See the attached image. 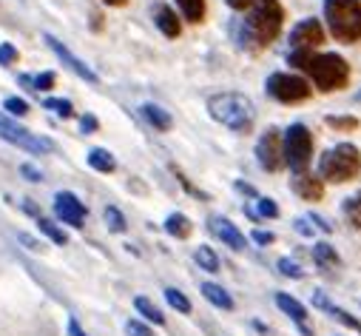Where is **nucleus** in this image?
<instances>
[{"mask_svg":"<svg viewBox=\"0 0 361 336\" xmlns=\"http://www.w3.org/2000/svg\"><path fill=\"white\" fill-rule=\"evenodd\" d=\"M285 23V9L279 0H253V6L247 9V18L239 29V46L250 54L267 49L282 32Z\"/></svg>","mask_w":361,"mask_h":336,"instance_id":"f257e3e1","label":"nucleus"},{"mask_svg":"<svg viewBox=\"0 0 361 336\" xmlns=\"http://www.w3.org/2000/svg\"><path fill=\"white\" fill-rule=\"evenodd\" d=\"M288 63L293 68L307 71L313 77V83H316V89L324 92V95L338 92V89H344L347 83H350V66H347V60L341 54H333V52L330 54H313L307 49H293L288 54Z\"/></svg>","mask_w":361,"mask_h":336,"instance_id":"f03ea898","label":"nucleus"},{"mask_svg":"<svg viewBox=\"0 0 361 336\" xmlns=\"http://www.w3.org/2000/svg\"><path fill=\"white\" fill-rule=\"evenodd\" d=\"M208 114L231 131L247 134L253 128V103L239 92H222L208 100Z\"/></svg>","mask_w":361,"mask_h":336,"instance_id":"7ed1b4c3","label":"nucleus"},{"mask_svg":"<svg viewBox=\"0 0 361 336\" xmlns=\"http://www.w3.org/2000/svg\"><path fill=\"white\" fill-rule=\"evenodd\" d=\"M324 20L338 43L361 40V4L358 0H324Z\"/></svg>","mask_w":361,"mask_h":336,"instance_id":"20e7f679","label":"nucleus"},{"mask_svg":"<svg viewBox=\"0 0 361 336\" xmlns=\"http://www.w3.org/2000/svg\"><path fill=\"white\" fill-rule=\"evenodd\" d=\"M361 174V151L350 143H341L322 154L319 160V180L322 183H347Z\"/></svg>","mask_w":361,"mask_h":336,"instance_id":"39448f33","label":"nucleus"},{"mask_svg":"<svg viewBox=\"0 0 361 336\" xmlns=\"http://www.w3.org/2000/svg\"><path fill=\"white\" fill-rule=\"evenodd\" d=\"M282 154H285V162L293 168L296 174H305L310 160H313V134H310V128L302 126V123H293L282 137Z\"/></svg>","mask_w":361,"mask_h":336,"instance_id":"423d86ee","label":"nucleus"},{"mask_svg":"<svg viewBox=\"0 0 361 336\" xmlns=\"http://www.w3.org/2000/svg\"><path fill=\"white\" fill-rule=\"evenodd\" d=\"M0 140H6V143L18 145V148H23L29 154H49V151H54V143L49 137L32 134L26 126H20L18 120H12L4 112H0Z\"/></svg>","mask_w":361,"mask_h":336,"instance_id":"0eeeda50","label":"nucleus"},{"mask_svg":"<svg viewBox=\"0 0 361 336\" xmlns=\"http://www.w3.org/2000/svg\"><path fill=\"white\" fill-rule=\"evenodd\" d=\"M267 95L279 103H302L310 97V83L302 74H270Z\"/></svg>","mask_w":361,"mask_h":336,"instance_id":"6e6552de","label":"nucleus"},{"mask_svg":"<svg viewBox=\"0 0 361 336\" xmlns=\"http://www.w3.org/2000/svg\"><path fill=\"white\" fill-rule=\"evenodd\" d=\"M256 160L264 172H279L285 165V154H282V134L279 128H267L259 143H256Z\"/></svg>","mask_w":361,"mask_h":336,"instance_id":"1a4fd4ad","label":"nucleus"},{"mask_svg":"<svg viewBox=\"0 0 361 336\" xmlns=\"http://www.w3.org/2000/svg\"><path fill=\"white\" fill-rule=\"evenodd\" d=\"M43 40H46V46H49V49L57 54V60H60L66 68H71V71H74L80 80H85V83H92V86H97V74H94L92 68H88V66H85L80 57H74V54H71V52H68V49H66V46H63V43H60L54 35H43Z\"/></svg>","mask_w":361,"mask_h":336,"instance_id":"9d476101","label":"nucleus"},{"mask_svg":"<svg viewBox=\"0 0 361 336\" xmlns=\"http://www.w3.org/2000/svg\"><path fill=\"white\" fill-rule=\"evenodd\" d=\"M54 214H57L60 222H66V225H71V228H82L88 211H85V205H82L71 191H60V194L54 197Z\"/></svg>","mask_w":361,"mask_h":336,"instance_id":"9b49d317","label":"nucleus"},{"mask_svg":"<svg viewBox=\"0 0 361 336\" xmlns=\"http://www.w3.org/2000/svg\"><path fill=\"white\" fill-rule=\"evenodd\" d=\"M324 43V29H322V23L316 20V18H310V20H302L293 32H290V46L293 49H316V46H322Z\"/></svg>","mask_w":361,"mask_h":336,"instance_id":"f8f14e48","label":"nucleus"},{"mask_svg":"<svg viewBox=\"0 0 361 336\" xmlns=\"http://www.w3.org/2000/svg\"><path fill=\"white\" fill-rule=\"evenodd\" d=\"M208 228L231 248V251H245V245H247V239H245V234L231 222V220H225V217H211V222H208Z\"/></svg>","mask_w":361,"mask_h":336,"instance_id":"ddd939ff","label":"nucleus"},{"mask_svg":"<svg viewBox=\"0 0 361 336\" xmlns=\"http://www.w3.org/2000/svg\"><path fill=\"white\" fill-rule=\"evenodd\" d=\"M276 305H279L282 313H288V316L299 325V330H302L305 336H313V328H310V322H307V311H305V305H302L299 299H293L290 294H276Z\"/></svg>","mask_w":361,"mask_h":336,"instance_id":"4468645a","label":"nucleus"},{"mask_svg":"<svg viewBox=\"0 0 361 336\" xmlns=\"http://www.w3.org/2000/svg\"><path fill=\"white\" fill-rule=\"evenodd\" d=\"M154 23H157V29L165 37H179V32H183V23H179L176 12L171 6H165V4H157L154 6Z\"/></svg>","mask_w":361,"mask_h":336,"instance_id":"2eb2a0df","label":"nucleus"},{"mask_svg":"<svg viewBox=\"0 0 361 336\" xmlns=\"http://www.w3.org/2000/svg\"><path fill=\"white\" fill-rule=\"evenodd\" d=\"M293 191L302 197V200H310V203H316V200H322L324 197V183L316 177V174H296V180H293Z\"/></svg>","mask_w":361,"mask_h":336,"instance_id":"dca6fc26","label":"nucleus"},{"mask_svg":"<svg viewBox=\"0 0 361 336\" xmlns=\"http://www.w3.org/2000/svg\"><path fill=\"white\" fill-rule=\"evenodd\" d=\"M200 291H202V296H205L211 305H216V308H222V311H233V296H231L222 285H216V282H205Z\"/></svg>","mask_w":361,"mask_h":336,"instance_id":"f3484780","label":"nucleus"},{"mask_svg":"<svg viewBox=\"0 0 361 336\" xmlns=\"http://www.w3.org/2000/svg\"><path fill=\"white\" fill-rule=\"evenodd\" d=\"M88 165H92L94 172H100V174H111L117 168V160L106 148H92V151H88Z\"/></svg>","mask_w":361,"mask_h":336,"instance_id":"a211bd4d","label":"nucleus"},{"mask_svg":"<svg viewBox=\"0 0 361 336\" xmlns=\"http://www.w3.org/2000/svg\"><path fill=\"white\" fill-rule=\"evenodd\" d=\"M142 117H145L157 131H171V126H173V117H171L165 109L154 106V103H145V106H142Z\"/></svg>","mask_w":361,"mask_h":336,"instance_id":"6ab92c4d","label":"nucleus"},{"mask_svg":"<svg viewBox=\"0 0 361 336\" xmlns=\"http://www.w3.org/2000/svg\"><path fill=\"white\" fill-rule=\"evenodd\" d=\"M165 231L171 234V236H176V239H188L191 236V231H194V225H191V220L185 217V214H171L168 220H165Z\"/></svg>","mask_w":361,"mask_h":336,"instance_id":"aec40b11","label":"nucleus"},{"mask_svg":"<svg viewBox=\"0 0 361 336\" xmlns=\"http://www.w3.org/2000/svg\"><path fill=\"white\" fill-rule=\"evenodd\" d=\"M26 89H32V92H49V89H54V71H43V74H20L18 77Z\"/></svg>","mask_w":361,"mask_h":336,"instance_id":"412c9836","label":"nucleus"},{"mask_svg":"<svg viewBox=\"0 0 361 336\" xmlns=\"http://www.w3.org/2000/svg\"><path fill=\"white\" fill-rule=\"evenodd\" d=\"M313 260H316L319 268H338L341 265L338 254L333 251V245H327V242H316L313 245Z\"/></svg>","mask_w":361,"mask_h":336,"instance_id":"4be33fe9","label":"nucleus"},{"mask_svg":"<svg viewBox=\"0 0 361 336\" xmlns=\"http://www.w3.org/2000/svg\"><path fill=\"white\" fill-rule=\"evenodd\" d=\"M134 308H137V313H142V319H148V322H154V325H165V313H162L148 296H137V299H134Z\"/></svg>","mask_w":361,"mask_h":336,"instance_id":"5701e85b","label":"nucleus"},{"mask_svg":"<svg viewBox=\"0 0 361 336\" xmlns=\"http://www.w3.org/2000/svg\"><path fill=\"white\" fill-rule=\"evenodd\" d=\"M194 260H197V265H200L202 271H208V274H216V271H219V257H216V251L208 248V245H200V248H197Z\"/></svg>","mask_w":361,"mask_h":336,"instance_id":"b1692460","label":"nucleus"},{"mask_svg":"<svg viewBox=\"0 0 361 336\" xmlns=\"http://www.w3.org/2000/svg\"><path fill=\"white\" fill-rule=\"evenodd\" d=\"M176 6L183 12V18L191 23H200L205 18V0H176Z\"/></svg>","mask_w":361,"mask_h":336,"instance_id":"393cba45","label":"nucleus"},{"mask_svg":"<svg viewBox=\"0 0 361 336\" xmlns=\"http://www.w3.org/2000/svg\"><path fill=\"white\" fill-rule=\"evenodd\" d=\"M37 228H40V234H46L54 245H66L68 242V236H66V231L63 228H57L51 220H43V217H37Z\"/></svg>","mask_w":361,"mask_h":336,"instance_id":"a878e982","label":"nucleus"},{"mask_svg":"<svg viewBox=\"0 0 361 336\" xmlns=\"http://www.w3.org/2000/svg\"><path fill=\"white\" fill-rule=\"evenodd\" d=\"M165 299H168V305H171L173 311H179V313H191V299H188L183 291L165 288Z\"/></svg>","mask_w":361,"mask_h":336,"instance_id":"bb28decb","label":"nucleus"},{"mask_svg":"<svg viewBox=\"0 0 361 336\" xmlns=\"http://www.w3.org/2000/svg\"><path fill=\"white\" fill-rule=\"evenodd\" d=\"M341 208H344L347 220L353 222V228H361V191H358V194H353V197H347Z\"/></svg>","mask_w":361,"mask_h":336,"instance_id":"cd10ccee","label":"nucleus"},{"mask_svg":"<svg viewBox=\"0 0 361 336\" xmlns=\"http://www.w3.org/2000/svg\"><path fill=\"white\" fill-rule=\"evenodd\" d=\"M103 217H106V225H109V231H114V234H123L128 225H126V217H123V211L120 208H114V205H109L106 211H103Z\"/></svg>","mask_w":361,"mask_h":336,"instance_id":"c85d7f7f","label":"nucleus"},{"mask_svg":"<svg viewBox=\"0 0 361 336\" xmlns=\"http://www.w3.org/2000/svg\"><path fill=\"white\" fill-rule=\"evenodd\" d=\"M327 313H330V316H333V319H336V322H341V325H347V328H350V330H358V333H361V322H358V319H355V316H350V313H347V311H341V308H336V305H333V302H330V305H327Z\"/></svg>","mask_w":361,"mask_h":336,"instance_id":"c756f323","label":"nucleus"},{"mask_svg":"<svg viewBox=\"0 0 361 336\" xmlns=\"http://www.w3.org/2000/svg\"><path fill=\"white\" fill-rule=\"evenodd\" d=\"M43 106H46V109H51L54 114L66 117V120H68V117H74V106H71L68 100H57V97H49V100L43 103Z\"/></svg>","mask_w":361,"mask_h":336,"instance_id":"7c9ffc66","label":"nucleus"},{"mask_svg":"<svg viewBox=\"0 0 361 336\" xmlns=\"http://www.w3.org/2000/svg\"><path fill=\"white\" fill-rule=\"evenodd\" d=\"M330 128H336V131H355L361 123H358V117H327L324 120Z\"/></svg>","mask_w":361,"mask_h":336,"instance_id":"2f4dec72","label":"nucleus"},{"mask_svg":"<svg viewBox=\"0 0 361 336\" xmlns=\"http://www.w3.org/2000/svg\"><path fill=\"white\" fill-rule=\"evenodd\" d=\"M276 268H279V274H285V277H290V280H302V277H305V271H302L290 257H282V260L276 263Z\"/></svg>","mask_w":361,"mask_h":336,"instance_id":"473e14b6","label":"nucleus"},{"mask_svg":"<svg viewBox=\"0 0 361 336\" xmlns=\"http://www.w3.org/2000/svg\"><path fill=\"white\" fill-rule=\"evenodd\" d=\"M256 214H259V217H267V220H274V217H279V205H276L274 200L262 197V200H259V208H256Z\"/></svg>","mask_w":361,"mask_h":336,"instance_id":"72a5a7b5","label":"nucleus"},{"mask_svg":"<svg viewBox=\"0 0 361 336\" xmlns=\"http://www.w3.org/2000/svg\"><path fill=\"white\" fill-rule=\"evenodd\" d=\"M126 333H128V336H154V330H151L148 325H142L140 319H128V322H126Z\"/></svg>","mask_w":361,"mask_h":336,"instance_id":"f704fd0d","label":"nucleus"},{"mask_svg":"<svg viewBox=\"0 0 361 336\" xmlns=\"http://www.w3.org/2000/svg\"><path fill=\"white\" fill-rule=\"evenodd\" d=\"M4 106H6V112H9V114H18V117L29 114V103H26V100H20V97H9Z\"/></svg>","mask_w":361,"mask_h":336,"instance_id":"c9c22d12","label":"nucleus"},{"mask_svg":"<svg viewBox=\"0 0 361 336\" xmlns=\"http://www.w3.org/2000/svg\"><path fill=\"white\" fill-rule=\"evenodd\" d=\"M18 63V49L12 43H0V66H12Z\"/></svg>","mask_w":361,"mask_h":336,"instance_id":"e433bc0d","label":"nucleus"},{"mask_svg":"<svg viewBox=\"0 0 361 336\" xmlns=\"http://www.w3.org/2000/svg\"><path fill=\"white\" fill-rule=\"evenodd\" d=\"M20 174H23L29 183H40V180H43V174L37 172V168H35L32 162H23V165H20Z\"/></svg>","mask_w":361,"mask_h":336,"instance_id":"4c0bfd02","label":"nucleus"},{"mask_svg":"<svg viewBox=\"0 0 361 336\" xmlns=\"http://www.w3.org/2000/svg\"><path fill=\"white\" fill-rule=\"evenodd\" d=\"M173 174H176V180H179V183H183V188H185V191H191V194H194V197H200V200H208V197H205L200 188H194V186L188 183V177H185L183 172H179V168H173Z\"/></svg>","mask_w":361,"mask_h":336,"instance_id":"58836bf2","label":"nucleus"},{"mask_svg":"<svg viewBox=\"0 0 361 336\" xmlns=\"http://www.w3.org/2000/svg\"><path fill=\"white\" fill-rule=\"evenodd\" d=\"M80 128H82V134H94V131L100 128V123H97L94 114H85V117L80 120Z\"/></svg>","mask_w":361,"mask_h":336,"instance_id":"ea45409f","label":"nucleus"},{"mask_svg":"<svg viewBox=\"0 0 361 336\" xmlns=\"http://www.w3.org/2000/svg\"><path fill=\"white\" fill-rule=\"evenodd\" d=\"M250 239H253L256 245H270V242H274L276 236L270 234V231H253V234H250Z\"/></svg>","mask_w":361,"mask_h":336,"instance_id":"a19ab883","label":"nucleus"},{"mask_svg":"<svg viewBox=\"0 0 361 336\" xmlns=\"http://www.w3.org/2000/svg\"><path fill=\"white\" fill-rule=\"evenodd\" d=\"M18 239H20V242H23L29 251H40V248H43V245H40L35 236H29V234H18Z\"/></svg>","mask_w":361,"mask_h":336,"instance_id":"79ce46f5","label":"nucleus"},{"mask_svg":"<svg viewBox=\"0 0 361 336\" xmlns=\"http://www.w3.org/2000/svg\"><path fill=\"white\" fill-rule=\"evenodd\" d=\"M225 4H228L231 9H236V12H245V9L253 6V0H225Z\"/></svg>","mask_w":361,"mask_h":336,"instance_id":"37998d69","label":"nucleus"},{"mask_svg":"<svg viewBox=\"0 0 361 336\" xmlns=\"http://www.w3.org/2000/svg\"><path fill=\"white\" fill-rule=\"evenodd\" d=\"M20 208H23V211H26V214H32V217H35V220H37V217H40V208H37V205H35V203H32V200H23V203H20Z\"/></svg>","mask_w":361,"mask_h":336,"instance_id":"c03bdc74","label":"nucleus"},{"mask_svg":"<svg viewBox=\"0 0 361 336\" xmlns=\"http://www.w3.org/2000/svg\"><path fill=\"white\" fill-rule=\"evenodd\" d=\"M68 333H71V336H88V333L80 328V322H77V319H68Z\"/></svg>","mask_w":361,"mask_h":336,"instance_id":"a18cd8bd","label":"nucleus"},{"mask_svg":"<svg viewBox=\"0 0 361 336\" xmlns=\"http://www.w3.org/2000/svg\"><path fill=\"white\" fill-rule=\"evenodd\" d=\"M296 231H299V234H305V236H310V225H307L305 220H296Z\"/></svg>","mask_w":361,"mask_h":336,"instance_id":"49530a36","label":"nucleus"},{"mask_svg":"<svg viewBox=\"0 0 361 336\" xmlns=\"http://www.w3.org/2000/svg\"><path fill=\"white\" fill-rule=\"evenodd\" d=\"M310 220H313V222H316V225H319L322 231H327V234H330V225H327V222H324L322 217H316V214H310Z\"/></svg>","mask_w":361,"mask_h":336,"instance_id":"de8ad7c7","label":"nucleus"},{"mask_svg":"<svg viewBox=\"0 0 361 336\" xmlns=\"http://www.w3.org/2000/svg\"><path fill=\"white\" fill-rule=\"evenodd\" d=\"M103 4H106V6H126L128 0H103Z\"/></svg>","mask_w":361,"mask_h":336,"instance_id":"09e8293b","label":"nucleus"},{"mask_svg":"<svg viewBox=\"0 0 361 336\" xmlns=\"http://www.w3.org/2000/svg\"><path fill=\"white\" fill-rule=\"evenodd\" d=\"M236 188H239V191H245V194H253V197H256V191H253L250 186H245V183H236Z\"/></svg>","mask_w":361,"mask_h":336,"instance_id":"8fccbe9b","label":"nucleus"}]
</instances>
